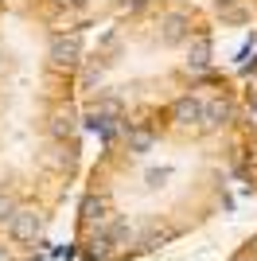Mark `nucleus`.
Segmentation results:
<instances>
[{
    "instance_id": "1",
    "label": "nucleus",
    "mask_w": 257,
    "mask_h": 261,
    "mask_svg": "<svg viewBox=\"0 0 257 261\" xmlns=\"http://www.w3.org/2000/svg\"><path fill=\"white\" fill-rule=\"evenodd\" d=\"M230 172H238V82L214 70L106 141L78 211V253L90 261L152 253L222 203Z\"/></svg>"
},
{
    "instance_id": "2",
    "label": "nucleus",
    "mask_w": 257,
    "mask_h": 261,
    "mask_svg": "<svg viewBox=\"0 0 257 261\" xmlns=\"http://www.w3.org/2000/svg\"><path fill=\"white\" fill-rule=\"evenodd\" d=\"M218 20L207 4L148 0L128 4L90 32L78 66V106L86 129L109 141L117 129L148 117L207 74H214Z\"/></svg>"
},
{
    "instance_id": "3",
    "label": "nucleus",
    "mask_w": 257,
    "mask_h": 261,
    "mask_svg": "<svg viewBox=\"0 0 257 261\" xmlns=\"http://www.w3.org/2000/svg\"><path fill=\"white\" fill-rule=\"evenodd\" d=\"M238 175L257 191V55L238 74Z\"/></svg>"
},
{
    "instance_id": "4",
    "label": "nucleus",
    "mask_w": 257,
    "mask_h": 261,
    "mask_svg": "<svg viewBox=\"0 0 257 261\" xmlns=\"http://www.w3.org/2000/svg\"><path fill=\"white\" fill-rule=\"evenodd\" d=\"M63 4L74 12V20L82 23V28H90V32L128 8V0H63Z\"/></svg>"
},
{
    "instance_id": "5",
    "label": "nucleus",
    "mask_w": 257,
    "mask_h": 261,
    "mask_svg": "<svg viewBox=\"0 0 257 261\" xmlns=\"http://www.w3.org/2000/svg\"><path fill=\"white\" fill-rule=\"evenodd\" d=\"M0 261H16V250H12L8 242H0Z\"/></svg>"
},
{
    "instance_id": "6",
    "label": "nucleus",
    "mask_w": 257,
    "mask_h": 261,
    "mask_svg": "<svg viewBox=\"0 0 257 261\" xmlns=\"http://www.w3.org/2000/svg\"><path fill=\"white\" fill-rule=\"evenodd\" d=\"M128 4H148V0H128ZM171 4H207L211 8V0H171Z\"/></svg>"
}]
</instances>
